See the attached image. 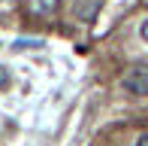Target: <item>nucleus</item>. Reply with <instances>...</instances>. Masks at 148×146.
<instances>
[{"instance_id": "1", "label": "nucleus", "mask_w": 148, "mask_h": 146, "mask_svg": "<svg viewBox=\"0 0 148 146\" xmlns=\"http://www.w3.org/2000/svg\"><path fill=\"white\" fill-rule=\"evenodd\" d=\"M127 95H136V97H145L148 95V67H133L127 70V76L121 79Z\"/></svg>"}, {"instance_id": "2", "label": "nucleus", "mask_w": 148, "mask_h": 146, "mask_svg": "<svg viewBox=\"0 0 148 146\" xmlns=\"http://www.w3.org/2000/svg\"><path fill=\"white\" fill-rule=\"evenodd\" d=\"M58 3H60V0H33V9H36L39 15H49V12L58 9Z\"/></svg>"}, {"instance_id": "3", "label": "nucleus", "mask_w": 148, "mask_h": 146, "mask_svg": "<svg viewBox=\"0 0 148 146\" xmlns=\"http://www.w3.org/2000/svg\"><path fill=\"white\" fill-rule=\"evenodd\" d=\"M42 40H15V49H42Z\"/></svg>"}, {"instance_id": "4", "label": "nucleus", "mask_w": 148, "mask_h": 146, "mask_svg": "<svg viewBox=\"0 0 148 146\" xmlns=\"http://www.w3.org/2000/svg\"><path fill=\"white\" fill-rule=\"evenodd\" d=\"M9 85V73H6V67H0V88H6Z\"/></svg>"}, {"instance_id": "5", "label": "nucleus", "mask_w": 148, "mask_h": 146, "mask_svg": "<svg viewBox=\"0 0 148 146\" xmlns=\"http://www.w3.org/2000/svg\"><path fill=\"white\" fill-rule=\"evenodd\" d=\"M139 37H142V40H145V43H148V18H145V22H142V24H139Z\"/></svg>"}, {"instance_id": "6", "label": "nucleus", "mask_w": 148, "mask_h": 146, "mask_svg": "<svg viewBox=\"0 0 148 146\" xmlns=\"http://www.w3.org/2000/svg\"><path fill=\"white\" fill-rule=\"evenodd\" d=\"M136 146H148V134H142V137H139V140H136Z\"/></svg>"}]
</instances>
